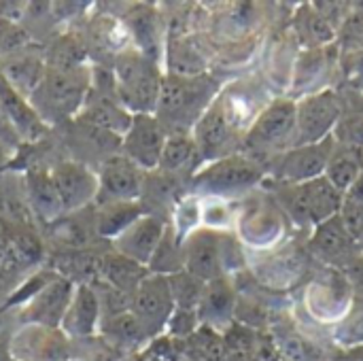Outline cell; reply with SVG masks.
Segmentation results:
<instances>
[{"label":"cell","instance_id":"obj_12","mask_svg":"<svg viewBox=\"0 0 363 361\" xmlns=\"http://www.w3.org/2000/svg\"><path fill=\"white\" fill-rule=\"evenodd\" d=\"M308 255L311 253H306L300 247L279 245L272 251L259 253L262 260L257 264H251V274L255 283L264 289L287 291L308 274Z\"/></svg>","mask_w":363,"mask_h":361},{"label":"cell","instance_id":"obj_29","mask_svg":"<svg viewBox=\"0 0 363 361\" xmlns=\"http://www.w3.org/2000/svg\"><path fill=\"white\" fill-rule=\"evenodd\" d=\"M204 166L198 145L191 136V132H170L162 151L160 168L166 174L181 177L187 174L194 179V174Z\"/></svg>","mask_w":363,"mask_h":361},{"label":"cell","instance_id":"obj_7","mask_svg":"<svg viewBox=\"0 0 363 361\" xmlns=\"http://www.w3.org/2000/svg\"><path fill=\"white\" fill-rule=\"evenodd\" d=\"M296 100L274 98L262 109V113L247 130L242 149L247 155L266 164V157H279L281 153L296 147Z\"/></svg>","mask_w":363,"mask_h":361},{"label":"cell","instance_id":"obj_33","mask_svg":"<svg viewBox=\"0 0 363 361\" xmlns=\"http://www.w3.org/2000/svg\"><path fill=\"white\" fill-rule=\"evenodd\" d=\"M330 343L336 351H349L363 345V294H355L349 313L330 328Z\"/></svg>","mask_w":363,"mask_h":361},{"label":"cell","instance_id":"obj_5","mask_svg":"<svg viewBox=\"0 0 363 361\" xmlns=\"http://www.w3.org/2000/svg\"><path fill=\"white\" fill-rule=\"evenodd\" d=\"M272 198L287 219L311 232L340 215L345 202V194H340L325 177L306 183H277Z\"/></svg>","mask_w":363,"mask_h":361},{"label":"cell","instance_id":"obj_23","mask_svg":"<svg viewBox=\"0 0 363 361\" xmlns=\"http://www.w3.org/2000/svg\"><path fill=\"white\" fill-rule=\"evenodd\" d=\"M102 326V302L91 283H77L60 330L68 338H91Z\"/></svg>","mask_w":363,"mask_h":361},{"label":"cell","instance_id":"obj_28","mask_svg":"<svg viewBox=\"0 0 363 361\" xmlns=\"http://www.w3.org/2000/svg\"><path fill=\"white\" fill-rule=\"evenodd\" d=\"M23 191H26V200H28L30 211L38 219L47 221L49 226L64 215V209H62V202L57 198V191H55V185L51 181L49 170L30 168L26 172Z\"/></svg>","mask_w":363,"mask_h":361},{"label":"cell","instance_id":"obj_36","mask_svg":"<svg viewBox=\"0 0 363 361\" xmlns=\"http://www.w3.org/2000/svg\"><path fill=\"white\" fill-rule=\"evenodd\" d=\"M170 294L174 300V306L181 311H198V304L202 300L206 283L198 277H194L187 270H179L168 277Z\"/></svg>","mask_w":363,"mask_h":361},{"label":"cell","instance_id":"obj_40","mask_svg":"<svg viewBox=\"0 0 363 361\" xmlns=\"http://www.w3.org/2000/svg\"><path fill=\"white\" fill-rule=\"evenodd\" d=\"M345 68V81L353 89L363 91V49H353L345 55L342 60Z\"/></svg>","mask_w":363,"mask_h":361},{"label":"cell","instance_id":"obj_6","mask_svg":"<svg viewBox=\"0 0 363 361\" xmlns=\"http://www.w3.org/2000/svg\"><path fill=\"white\" fill-rule=\"evenodd\" d=\"M94 79L89 66L79 68H49L36 87V91L30 96L32 106L36 113L49 121L53 119H66L72 115H79L89 91H91Z\"/></svg>","mask_w":363,"mask_h":361},{"label":"cell","instance_id":"obj_2","mask_svg":"<svg viewBox=\"0 0 363 361\" xmlns=\"http://www.w3.org/2000/svg\"><path fill=\"white\" fill-rule=\"evenodd\" d=\"M247 268V253L230 230L196 228L183 238V270L202 279H230Z\"/></svg>","mask_w":363,"mask_h":361},{"label":"cell","instance_id":"obj_35","mask_svg":"<svg viewBox=\"0 0 363 361\" xmlns=\"http://www.w3.org/2000/svg\"><path fill=\"white\" fill-rule=\"evenodd\" d=\"M49 68H79L85 66L87 49L74 34H64L45 51Z\"/></svg>","mask_w":363,"mask_h":361},{"label":"cell","instance_id":"obj_44","mask_svg":"<svg viewBox=\"0 0 363 361\" xmlns=\"http://www.w3.org/2000/svg\"><path fill=\"white\" fill-rule=\"evenodd\" d=\"M342 355L347 357V361H363V345L355 347V349H349V351H342Z\"/></svg>","mask_w":363,"mask_h":361},{"label":"cell","instance_id":"obj_17","mask_svg":"<svg viewBox=\"0 0 363 361\" xmlns=\"http://www.w3.org/2000/svg\"><path fill=\"white\" fill-rule=\"evenodd\" d=\"M96 202H138L145 191V172L125 155H108L98 168Z\"/></svg>","mask_w":363,"mask_h":361},{"label":"cell","instance_id":"obj_16","mask_svg":"<svg viewBox=\"0 0 363 361\" xmlns=\"http://www.w3.org/2000/svg\"><path fill=\"white\" fill-rule=\"evenodd\" d=\"M166 138L168 130L155 115H134L128 132L121 136V155L134 162L143 172H153L160 168Z\"/></svg>","mask_w":363,"mask_h":361},{"label":"cell","instance_id":"obj_34","mask_svg":"<svg viewBox=\"0 0 363 361\" xmlns=\"http://www.w3.org/2000/svg\"><path fill=\"white\" fill-rule=\"evenodd\" d=\"M100 330L108 336V340H111L115 347L132 349V347H140V345H145L147 340H151V338L147 336L145 328L140 326V321L134 317L132 311L119 313V315H113V317H104Z\"/></svg>","mask_w":363,"mask_h":361},{"label":"cell","instance_id":"obj_43","mask_svg":"<svg viewBox=\"0 0 363 361\" xmlns=\"http://www.w3.org/2000/svg\"><path fill=\"white\" fill-rule=\"evenodd\" d=\"M13 155H15V151H13L11 147H6V145H2V143H0V170H2V168H6V166L11 164Z\"/></svg>","mask_w":363,"mask_h":361},{"label":"cell","instance_id":"obj_37","mask_svg":"<svg viewBox=\"0 0 363 361\" xmlns=\"http://www.w3.org/2000/svg\"><path fill=\"white\" fill-rule=\"evenodd\" d=\"M74 215L77 213L62 215L57 221L51 223V228L55 230L53 234L60 238V243H64L70 249H81L87 243V238H89V226L81 223Z\"/></svg>","mask_w":363,"mask_h":361},{"label":"cell","instance_id":"obj_13","mask_svg":"<svg viewBox=\"0 0 363 361\" xmlns=\"http://www.w3.org/2000/svg\"><path fill=\"white\" fill-rule=\"evenodd\" d=\"M334 149H336L334 136L321 143L291 147L289 151L274 157L268 172L272 174L274 183H306L325 177V168Z\"/></svg>","mask_w":363,"mask_h":361},{"label":"cell","instance_id":"obj_19","mask_svg":"<svg viewBox=\"0 0 363 361\" xmlns=\"http://www.w3.org/2000/svg\"><path fill=\"white\" fill-rule=\"evenodd\" d=\"M64 215L79 213L98 200V174L83 162L64 160L49 170Z\"/></svg>","mask_w":363,"mask_h":361},{"label":"cell","instance_id":"obj_18","mask_svg":"<svg viewBox=\"0 0 363 361\" xmlns=\"http://www.w3.org/2000/svg\"><path fill=\"white\" fill-rule=\"evenodd\" d=\"M72 281L62 274H53L28 302L19 306V315L23 326H45L60 328L62 319L68 311V304L74 294Z\"/></svg>","mask_w":363,"mask_h":361},{"label":"cell","instance_id":"obj_25","mask_svg":"<svg viewBox=\"0 0 363 361\" xmlns=\"http://www.w3.org/2000/svg\"><path fill=\"white\" fill-rule=\"evenodd\" d=\"M0 72L2 77L30 100V96L40 85L45 72H47V57L45 51L36 45H26L9 55L0 57Z\"/></svg>","mask_w":363,"mask_h":361},{"label":"cell","instance_id":"obj_32","mask_svg":"<svg viewBox=\"0 0 363 361\" xmlns=\"http://www.w3.org/2000/svg\"><path fill=\"white\" fill-rule=\"evenodd\" d=\"M363 172V149L359 147H349V145H338L328 162L325 168V179L340 191L347 194Z\"/></svg>","mask_w":363,"mask_h":361},{"label":"cell","instance_id":"obj_1","mask_svg":"<svg viewBox=\"0 0 363 361\" xmlns=\"http://www.w3.org/2000/svg\"><path fill=\"white\" fill-rule=\"evenodd\" d=\"M211 74H172L166 72L155 106V117L170 132H191L198 119L221 94Z\"/></svg>","mask_w":363,"mask_h":361},{"label":"cell","instance_id":"obj_30","mask_svg":"<svg viewBox=\"0 0 363 361\" xmlns=\"http://www.w3.org/2000/svg\"><path fill=\"white\" fill-rule=\"evenodd\" d=\"M147 274H149V270L145 266L123 257L117 251L102 255L98 262V279L104 285H108L121 294H128V296H132L136 291V287L143 283V279Z\"/></svg>","mask_w":363,"mask_h":361},{"label":"cell","instance_id":"obj_3","mask_svg":"<svg viewBox=\"0 0 363 361\" xmlns=\"http://www.w3.org/2000/svg\"><path fill=\"white\" fill-rule=\"evenodd\" d=\"M164 72L160 62L136 49L134 45L115 57L113 66V87L119 102L132 115H155Z\"/></svg>","mask_w":363,"mask_h":361},{"label":"cell","instance_id":"obj_8","mask_svg":"<svg viewBox=\"0 0 363 361\" xmlns=\"http://www.w3.org/2000/svg\"><path fill=\"white\" fill-rule=\"evenodd\" d=\"M353 300L355 289L349 277L334 268H325L319 277L311 279L304 294V306L311 319L328 328L336 326L349 313Z\"/></svg>","mask_w":363,"mask_h":361},{"label":"cell","instance_id":"obj_10","mask_svg":"<svg viewBox=\"0 0 363 361\" xmlns=\"http://www.w3.org/2000/svg\"><path fill=\"white\" fill-rule=\"evenodd\" d=\"M191 136L198 145L204 164L240 153L245 143V134L234 126L219 96L198 119V123L191 130Z\"/></svg>","mask_w":363,"mask_h":361},{"label":"cell","instance_id":"obj_38","mask_svg":"<svg viewBox=\"0 0 363 361\" xmlns=\"http://www.w3.org/2000/svg\"><path fill=\"white\" fill-rule=\"evenodd\" d=\"M200 326H202V323H200V317H198L196 311H181V309H174V313H172V317H170V321H168L164 334H168V338L174 340V343H183V340H187Z\"/></svg>","mask_w":363,"mask_h":361},{"label":"cell","instance_id":"obj_31","mask_svg":"<svg viewBox=\"0 0 363 361\" xmlns=\"http://www.w3.org/2000/svg\"><path fill=\"white\" fill-rule=\"evenodd\" d=\"M143 215H145V209L140 200L138 202H102L94 217V232L100 238L115 240Z\"/></svg>","mask_w":363,"mask_h":361},{"label":"cell","instance_id":"obj_9","mask_svg":"<svg viewBox=\"0 0 363 361\" xmlns=\"http://www.w3.org/2000/svg\"><path fill=\"white\" fill-rule=\"evenodd\" d=\"M342 121V100L334 89H319L296 100L298 145H313L334 136V130Z\"/></svg>","mask_w":363,"mask_h":361},{"label":"cell","instance_id":"obj_15","mask_svg":"<svg viewBox=\"0 0 363 361\" xmlns=\"http://www.w3.org/2000/svg\"><path fill=\"white\" fill-rule=\"evenodd\" d=\"M174 309L177 306L170 294L168 277L164 274L149 272L132 294V313L140 321L149 338H155L166 332Z\"/></svg>","mask_w":363,"mask_h":361},{"label":"cell","instance_id":"obj_21","mask_svg":"<svg viewBox=\"0 0 363 361\" xmlns=\"http://www.w3.org/2000/svg\"><path fill=\"white\" fill-rule=\"evenodd\" d=\"M266 332L277 345L283 361H330L334 351H328L317 338L302 330L287 317H272Z\"/></svg>","mask_w":363,"mask_h":361},{"label":"cell","instance_id":"obj_14","mask_svg":"<svg viewBox=\"0 0 363 361\" xmlns=\"http://www.w3.org/2000/svg\"><path fill=\"white\" fill-rule=\"evenodd\" d=\"M308 253L325 268L349 272V268L363 255V249L347 230L340 215L317 226L308 238Z\"/></svg>","mask_w":363,"mask_h":361},{"label":"cell","instance_id":"obj_27","mask_svg":"<svg viewBox=\"0 0 363 361\" xmlns=\"http://www.w3.org/2000/svg\"><path fill=\"white\" fill-rule=\"evenodd\" d=\"M0 106L4 109L6 117L11 119L15 132L19 134L21 143H36L47 134L45 119L36 113L32 102L21 96L0 72Z\"/></svg>","mask_w":363,"mask_h":361},{"label":"cell","instance_id":"obj_41","mask_svg":"<svg viewBox=\"0 0 363 361\" xmlns=\"http://www.w3.org/2000/svg\"><path fill=\"white\" fill-rule=\"evenodd\" d=\"M0 143L6 145V147H11L13 151H17V147L21 145V138H19V134L15 132L11 119L6 117V113H4L2 106H0Z\"/></svg>","mask_w":363,"mask_h":361},{"label":"cell","instance_id":"obj_22","mask_svg":"<svg viewBox=\"0 0 363 361\" xmlns=\"http://www.w3.org/2000/svg\"><path fill=\"white\" fill-rule=\"evenodd\" d=\"M166 228H168V223L164 219H160L157 215L145 213L119 238L113 240V251L121 253L123 257H128L149 270V264L166 234Z\"/></svg>","mask_w":363,"mask_h":361},{"label":"cell","instance_id":"obj_39","mask_svg":"<svg viewBox=\"0 0 363 361\" xmlns=\"http://www.w3.org/2000/svg\"><path fill=\"white\" fill-rule=\"evenodd\" d=\"M340 217H342L347 230L351 232V236L357 240V245L363 249V202L351 200V198L345 196Z\"/></svg>","mask_w":363,"mask_h":361},{"label":"cell","instance_id":"obj_4","mask_svg":"<svg viewBox=\"0 0 363 361\" xmlns=\"http://www.w3.org/2000/svg\"><path fill=\"white\" fill-rule=\"evenodd\" d=\"M268 177V166L247 153H234L204 164L191 179L194 196L232 200L245 198Z\"/></svg>","mask_w":363,"mask_h":361},{"label":"cell","instance_id":"obj_11","mask_svg":"<svg viewBox=\"0 0 363 361\" xmlns=\"http://www.w3.org/2000/svg\"><path fill=\"white\" fill-rule=\"evenodd\" d=\"M285 221L287 217L274 198L253 200L242 209V213L236 215L238 240L242 247H249L257 253L272 251L281 245Z\"/></svg>","mask_w":363,"mask_h":361},{"label":"cell","instance_id":"obj_24","mask_svg":"<svg viewBox=\"0 0 363 361\" xmlns=\"http://www.w3.org/2000/svg\"><path fill=\"white\" fill-rule=\"evenodd\" d=\"M132 113L119 102V98L113 94H94L89 91L81 113L77 115V119L91 128V130H98V132H104V134H111L115 138L121 140V136L128 132L130 123H132Z\"/></svg>","mask_w":363,"mask_h":361},{"label":"cell","instance_id":"obj_42","mask_svg":"<svg viewBox=\"0 0 363 361\" xmlns=\"http://www.w3.org/2000/svg\"><path fill=\"white\" fill-rule=\"evenodd\" d=\"M0 361H15L11 353V338L0 336Z\"/></svg>","mask_w":363,"mask_h":361},{"label":"cell","instance_id":"obj_26","mask_svg":"<svg viewBox=\"0 0 363 361\" xmlns=\"http://www.w3.org/2000/svg\"><path fill=\"white\" fill-rule=\"evenodd\" d=\"M232 279V277H230ZM230 279H215L208 281L198 304V317L202 326H208L217 332H225L234 323L238 291Z\"/></svg>","mask_w":363,"mask_h":361},{"label":"cell","instance_id":"obj_20","mask_svg":"<svg viewBox=\"0 0 363 361\" xmlns=\"http://www.w3.org/2000/svg\"><path fill=\"white\" fill-rule=\"evenodd\" d=\"M15 361H68L70 338L60 328L23 326L11 336Z\"/></svg>","mask_w":363,"mask_h":361}]
</instances>
